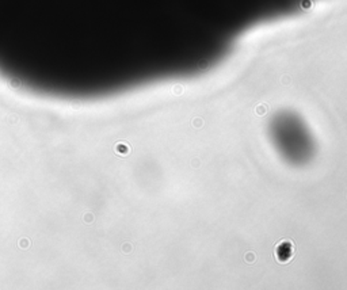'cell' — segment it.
<instances>
[{"label":"cell","instance_id":"6da1fadb","mask_svg":"<svg viewBox=\"0 0 347 290\" xmlns=\"http://www.w3.org/2000/svg\"><path fill=\"white\" fill-rule=\"evenodd\" d=\"M115 0H0V44L12 33L35 37L45 31V40L92 41L96 22L105 21V10Z\"/></svg>","mask_w":347,"mask_h":290},{"label":"cell","instance_id":"3957f363","mask_svg":"<svg viewBox=\"0 0 347 290\" xmlns=\"http://www.w3.org/2000/svg\"><path fill=\"white\" fill-rule=\"evenodd\" d=\"M252 258H254V255H252V253H248V255H247V258H245V259H247V262H248V263H251V262H252Z\"/></svg>","mask_w":347,"mask_h":290},{"label":"cell","instance_id":"7a4b0ae2","mask_svg":"<svg viewBox=\"0 0 347 290\" xmlns=\"http://www.w3.org/2000/svg\"><path fill=\"white\" fill-rule=\"evenodd\" d=\"M294 256V245L290 240H281L274 248V258L278 263L286 264Z\"/></svg>","mask_w":347,"mask_h":290}]
</instances>
